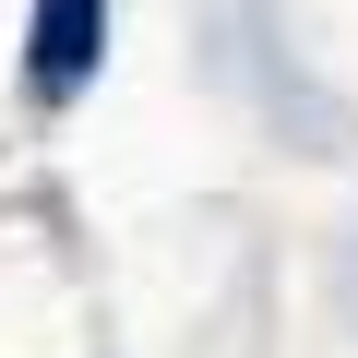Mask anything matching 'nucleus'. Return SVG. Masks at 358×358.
<instances>
[{"label":"nucleus","instance_id":"nucleus-1","mask_svg":"<svg viewBox=\"0 0 358 358\" xmlns=\"http://www.w3.org/2000/svg\"><path fill=\"white\" fill-rule=\"evenodd\" d=\"M96 48H108V0H36V60H24V84L60 108V96L96 72Z\"/></svg>","mask_w":358,"mask_h":358}]
</instances>
